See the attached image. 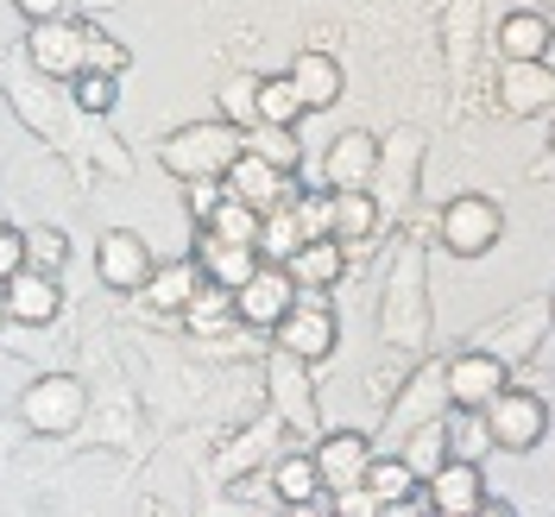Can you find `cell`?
<instances>
[{"label": "cell", "mask_w": 555, "mask_h": 517, "mask_svg": "<svg viewBox=\"0 0 555 517\" xmlns=\"http://www.w3.org/2000/svg\"><path fill=\"white\" fill-rule=\"evenodd\" d=\"M379 341L404 360H423L436 341V297H429V246L423 234H404L379 290Z\"/></svg>", "instance_id": "1"}, {"label": "cell", "mask_w": 555, "mask_h": 517, "mask_svg": "<svg viewBox=\"0 0 555 517\" xmlns=\"http://www.w3.org/2000/svg\"><path fill=\"white\" fill-rule=\"evenodd\" d=\"M550 315H555V290H550Z\"/></svg>", "instance_id": "50"}, {"label": "cell", "mask_w": 555, "mask_h": 517, "mask_svg": "<svg viewBox=\"0 0 555 517\" xmlns=\"http://www.w3.org/2000/svg\"><path fill=\"white\" fill-rule=\"evenodd\" d=\"M196 290H203V266H196V259H165V266H152L139 303L158 310V315H183V303H190Z\"/></svg>", "instance_id": "30"}, {"label": "cell", "mask_w": 555, "mask_h": 517, "mask_svg": "<svg viewBox=\"0 0 555 517\" xmlns=\"http://www.w3.org/2000/svg\"><path fill=\"white\" fill-rule=\"evenodd\" d=\"M266 404H272V416L284 423V436H297L304 449L322 436V411H315L310 360H297V353L272 347V353H266Z\"/></svg>", "instance_id": "6"}, {"label": "cell", "mask_w": 555, "mask_h": 517, "mask_svg": "<svg viewBox=\"0 0 555 517\" xmlns=\"http://www.w3.org/2000/svg\"><path fill=\"white\" fill-rule=\"evenodd\" d=\"M454 398H449V360H436V353H423L411 373H404V385H391V398H385V442L398 449L411 429H423V423H436V416H449Z\"/></svg>", "instance_id": "4"}, {"label": "cell", "mask_w": 555, "mask_h": 517, "mask_svg": "<svg viewBox=\"0 0 555 517\" xmlns=\"http://www.w3.org/2000/svg\"><path fill=\"white\" fill-rule=\"evenodd\" d=\"M486 33V0H449V76L467 89L474 82V51Z\"/></svg>", "instance_id": "31"}, {"label": "cell", "mask_w": 555, "mask_h": 517, "mask_svg": "<svg viewBox=\"0 0 555 517\" xmlns=\"http://www.w3.org/2000/svg\"><path fill=\"white\" fill-rule=\"evenodd\" d=\"M505 385H512V366H505L499 353H486V347H467V353H454V360H449L454 411H486Z\"/></svg>", "instance_id": "20"}, {"label": "cell", "mask_w": 555, "mask_h": 517, "mask_svg": "<svg viewBox=\"0 0 555 517\" xmlns=\"http://www.w3.org/2000/svg\"><path fill=\"white\" fill-rule=\"evenodd\" d=\"M7 322H13V315H7V284H0V328H7Z\"/></svg>", "instance_id": "47"}, {"label": "cell", "mask_w": 555, "mask_h": 517, "mask_svg": "<svg viewBox=\"0 0 555 517\" xmlns=\"http://www.w3.org/2000/svg\"><path fill=\"white\" fill-rule=\"evenodd\" d=\"M26 57H33L51 82H69L76 69L89 64V20H82V13L33 20V33H26Z\"/></svg>", "instance_id": "12"}, {"label": "cell", "mask_w": 555, "mask_h": 517, "mask_svg": "<svg viewBox=\"0 0 555 517\" xmlns=\"http://www.w3.org/2000/svg\"><path fill=\"white\" fill-rule=\"evenodd\" d=\"M0 82H7L13 114H20L51 152H57L64 165H76V171H89V145H82V120H89V114H76V102H57V95H51V76L26 57V44L0 57Z\"/></svg>", "instance_id": "2"}, {"label": "cell", "mask_w": 555, "mask_h": 517, "mask_svg": "<svg viewBox=\"0 0 555 517\" xmlns=\"http://www.w3.org/2000/svg\"><path fill=\"white\" fill-rule=\"evenodd\" d=\"M310 107H304V95H297V82L291 76H266L259 82V120H272V127H297Z\"/></svg>", "instance_id": "39"}, {"label": "cell", "mask_w": 555, "mask_h": 517, "mask_svg": "<svg viewBox=\"0 0 555 517\" xmlns=\"http://www.w3.org/2000/svg\"><path fill=\"white\" fill-rule=\"evenodd\" d=\"M537 7H550V13H555V0H537Z\"/></svg>", "instance_id": "49"}, {"label": "cell", "mask_w": 555, "mask_h": 517, "mask_svg": "<svg viewBox=\"0 0 555 517\" xmlns=\"http://www.w3.org/2000/svg\"><path fill=\"white\" fill-rule=\"evenodd\" d=\"M398 454H404V461H411L416 474L429 480V474H436V467L449 461V423L436 416V423H423V429H411V436L398 442Z\"/></svg>", "instance_id": "37"}, {"label": "cell", "mask_w": 555, "mask_h": 517, "mask_svg": "<svg viewBox=\"0 0 555 517\" xmlns=\"http://www.w3.org/2000/svg\"><path fill=\"white\" fill-rule=\"evenodd\" d=\"M127 64H133V51H127V44H120L114 33H102V26L89 20V64H82V69H114V76H120Z\"/></svg>", "instance_id": "42"}, {"label": "cell", "mask_w": 555, "mask_h": 517, "mask_svg": "<svg viewBox=\"0 0 555 517\" xmlns=\"http://www.w3.org/2000/svg\"><path fill=\"white\" fill-rule=\"evenodd\" d=\"M246 152V127H234V120H190V127H177L165 145H158V165L171 177H183V183H196V177H221L234 158Z\"/></svg>", "instance_id": "3"}, {"label": "cell", "mask_w": 555, "mask_h": 517, "mask_svg": "<svg viewBox=\"0 0 555 517\" xmlns=\"http://www.w3.org/2000/svg\"><path fill=\"white\" fill-rule=\"evenodd\" d=\"M190 259L203 266L208 284H228V290H241L246 277L266 266V253L253 241H221V234H208V228H196V246H190Z\"/></svg>", "instance_id": "23"}, {"label": "cell", "mask_w": 555, "mask_h": 517, "mask_svg": "<svg viewBox=\"0 0 555 517\" xmlns=\"http://www.w3.org/2000/svg\"><path fill=\"white\" fill-rule=\"evenodd\" d=\"M246 152L272 158L278 171H297V158H304V145H297V127H272V120L246 127Z\"/></svg>", "instance_id": "38"}, {"label": "cell", "mask_w": 555, "mask_h": 517, "mask_svg": "<svg viewBox=\"0 0 555 517\" xmlns=\"http://www.w3.org/2000/svg\"><path fill=\"white\" fill-rule=\"evenodd\" d=\"M284 272H291L297 290H335L347 277V246L335 241V234H310V241L284 259Z\"/></svg>", "instance_id": "27"}, {"label": "cell", "mask_w": 555, "mask_h": 517, "mask_svg": "<svg viewBox=\"0 0 555 517\" xmlns=\"http://www.w3.org/2000/svg\"><path fill=\"white\" fill-rule=\"evenodd\" d=\"M20 429H26L20 416H0V449H13V442H20Z\"/></svg>", "instance_id": "46"}, {"label": "cell", "mask_w": 555, "mask_h": 517, "mask_svg": "<svg viewBox=\"0 0 555 517\" xmlns=\"http://www.w3.org/2000/svg\"><path fill=\"white\" fill-rule=\"evenodd\" d=\"M436 241L454 259H486L492 246L505 241V208L492 203V196H480V190H461L436 215Z\"/></svg>", "instance_id": "8"}, {"label": "cell", "mask_w": 555, "mask_h": 517, "mask_svg": "<svg viewBox=\"0 0 555 517\" xmlns=\"http://www.w3.org/2000/svg\"><path fill=\"white\" fill-rule=\"evenodd\" d=\"M423 158H429V139L416 127H391L379 145V171H373V196L385 208V228H404L411 221L416 196H423Z\"/></svg>", "instance_id": "5"}, {"label": "cell", "mask_w": 555, "mask_h": 517, "mask_svg": "<svg viewBox=\"0 0 555 517\" xmlns=\"http://www.w3.org/2000/svg\"><path fill=\"white\" fill-rule=\"evenodd\" d=\"M278 449H284V423H278L272 404H266V416H259L253 429H241V442H228V449H221L215 474H221V480H246V474H253L259 461H272Z\"/></svg>", "instance_id": "29"}, {"label": "cell", "mask_w": 555, "mask_h": 517, "mask_svg": "<svg viewBox=\"0 0 555 517\" xmlns=\"http://www.w3.org/2000/svg\"><path fill=\"white\" fill-rule=\"evenodd\" d=\"M480 416H486L492 449H505V454H530L550 436V404H543V391H530V385H505Z\"/></svg>", "instance_id": "10"}, {"label": "cell", "mask_w": 555, "mask_h": 517, "mask_svg": "<svg viewBox=\"0 0 555 517\" xmlns=\"http://www.w3.org/2000/svg\"><path fill=\"white\" fill-rule=\"evenodd\" d=\"M379 145L385 139L373 133V127H347V133H335L328 152H322V183H328V190H373Z\"/></svg>", "instance_id": "17"}, {"label": "cell", "mask_w": 555, "mask_h": 517, "mask_svg": "<svg viewBox=\"0 0 555 517\" xmlns=\"http://www.w3.org/2000/svg\"><path fill=\"white\" fill-rule=\"evenodd\" d=\"M7 315H13V328H51L57 315H64V290H57V272H26L7 277Z\"/></svg>", "instance_id": "22"}, {"label": "cell", "mask_w": 555, "mask_h": 517, "mask_svg": "<svg viewBox=\"0 0 555 517\" xmlns=\"http://www.w3.org/2000/svg\"><path fill=\"white\" fill-rule=\"evenodd\" d=\"M177 322H183L190 335H234V322H241V315H234V290H228V284H208V277H203V290L183 303V315H177Z\"/></svg>", "instance_id": "32"}, {"label": "cell", "mask_w": 555, "mask_h": 517, "mask_svg": "<svg viewBox=\"0 0 555 517\" xmlns=\"http://www.w3.org/2000/svg\"><path fill=\"white\" fill-rule=\"evenodd\" d=\"M310 241L304 234V215H297V203H278V208H266V234H259V253L272 259V266H284L297 246Z\"/></svg>", "instance_id": "36"}, {"label": "cell", "mask_w": 555, "mask_h": 517, "mask_svg": "<svg viewBox=\"0 0 555 517\" xmlns=\"http://www.w3.org/2000/svg\"><path fill=\"white\" fill-rule=\"evenodd\" d=\"M315 467H322V486L328 492H347V486H366V467H373V436L366 429H322L310 442Z\"/></svg>", "instance_id": "16"}, {"label": "cell", "mask_w": 555, "mask_h": 517, "mask_svg": "<svg viewBox=\"0 0 555 517\" xmlns=\"http://www.w3.org/2000/svg\"><path fill=\"white\" fill-rule=\"evenodd\" d=\"M26 272V228H0V284Z\"/></svg>", "instance_id": "44"}, {"label": "cell", "mask_w": 555, "mask_h": 517, "mask_svg": "<svg viewBox=\"0 0 555 517\" xmlns=\"http://www.w3.org/2000/svg\"><path fill=\"white\" fill-rule=\"evenodd\" d=\"M26 20H64V13H76V0H13Z\"/></svg>", "instance_id": "45"}, {"label": "cell", "mask_w": 555, "mask_h": 517, "mask_svg": "<svg viewBox=\"0 0 555 517\" xmlns=\"http://www.w3.org/2000/svg\"><path fill=\"white\" fill-rule=\"evenodd\" d=\"M328 499V486H322V467H315V454L297 442V449H278L272 454V505H291V512H310Z\"/></svg>", "instance_id": "24"}, {"label": "cell", "mask_w": 555, "mask_h": 517, "mask_svg": "<svg viewBox=\"0 0 555 517\" xmlns=\"http://www.w3.org/2000/svg\"><path fill=\"white\" fill-rule=\"evenodd\" d=\"M196 228L221 234V241H253L259 246V234H266V208H253V203H241V196L221 190V203L208 208V221H196Z\"/></svg>", "instance_id": "33"}, {"label": "cell", "mask_w": 555, "mask_h": 517, "mask_svg": "<svg viewBox=\"0 0 555 517\" xmlns=\"http://www.w3.org/2000/svg\"><path fill=\"white\" fill-rule=\"evenodd\" d=\"M550 328H555L550 297H537V303H512L505 315H492L480 335H474V347L499 353L505 366H524V360H537V347H543V335H550Z\"/></svg>", "instance_id": "11"}, {"label": "cell", "mask_w": 555, "mask_h": 517, "mask_svg": "<svg viewBox=\"0 0 555 517\" xmlns=\"http://www.w3.org/2000/svg\"><path fill=\"white\" fill-rule=\"evenodd\" d=\"M366 486H373V499H379L385 512H429L423 505V474H416L404 454H373V467H366Z\"/></svg>", "instance_id": "28"}, {"label": "cell", "mask_w": 555, "mask_h": 517, "mask_svg": "<svg viewBox=\"0 0 555 517\" xmlns=\"http://www.w3.org/2000/svg\"><path fill=\"white\" fill-rule=\"evenodd\" d=\"M492 44L505 64H524V57H550L555 44V13L550 7H505L499 26H492Z\"/></svg>", "instance_id": "21"}, {"label": "cell", "mask_w": 555, "mask_h": 517, "mask_svg": "<svg viewBox=\"0 0 555 517\" xmlns=\"http://www.w3.org/2000/svg\"><path fill=\"white\" fill-rule=\"evenodd\" d=\"M550 158H555V127H550Z\"/></svg>", "instance_id": "48"}, {"label": "cell", "mask_w": 555, "mask_h": 517, "mask_svg": "<svg viewBox=\"0 0 555 517\" xmlns=\"http://www.w3.org/2000/svg\"><path fill=\"white\" fill-rule=\"evenodd\" d=\"M291 303H297V284H291V272L272 266V259H266V266L234 290V315H241V328H253V335H272Z\"/></svg>", "instance_id": "15"}, {"label": "cell", "mask_w": 555, "mask_h": 517, "mask_svg": "<svg viewBox=\"0 0 555 517\" xmlns=\"http://www.w3.org/2000/svg\"><path fill=\"white\" fill-rule=\"evenodd\" d=\"M259 82H266V76H253V69L221 76V89H215L221 120H234V127H259Z\"/></svg>", "instance_id": "34"}, {"label": "cell", "mask_w": 555, "mask_h": 517, "mask_svg": "<svg viewBox=\"0 0 555 517\" xmlns=\"http://www.w3.org/2000/svg\"><path fill=\"white\" fill-rule=\"evenodd\" d=\"M328 234L353 253V246H373L385 234V208L373 190H328Z\"/></svg>", "instance_id": "25"}, {"label": "cell", "mask_w": 555, "mask_h": 517, "mask_svg": "<svg viewBox=\"0 0 555 517\" xmlns=\"http://www.w3.org/2000/svg\"><path fill=\"white\" fill-rule=\"evenodd\" d=\"M486 474H480V461H467V454H449L429 480H423V505L429 512H442V517H480L486 512Z\"/></svg>", "instance_id": "14"}, {"label": "cell", "mask_w": 555, "mask_h": 517, "mask_svg": "<svg viewBox=\"0 0 555 517\" xmlns=\"http://www.w3.org/2000/svg\"><path fill=\"white\" fill-rule=\"evenodd\" d=\"M328 505L341 517H385V505L373 499V486H347V492H328Z\"/></svg>", "instance_id": "43"}, {"label": "cell", "mask_w": 555, "mask_h": 517, "mask_svg": "<svg viewBox=\"0 0 555 517\" xmlns=\"http://www.w3.org/2000/svg\"><path fill=\"white\" fill-rule=\"evenodd\" d=\"M272 347L297 353V360H328L341 347V315L328 303V290H297V303L284 310V322L272 328Z\"/></svg>", "instance_id": "9"}, {"label": "cell", "mask_w": 555, "mask_h": 517, "mask_svg": "<svg viewBox=\"0 0 555 517\" xmlns=\"http://www.w3.org/2000/svg\"><path fill=\"white\" fill-rule=\"evenodd\" d=\"M449 454H467V461H480L492 449V436H486V416L480 411H449Z\"/></svg>", "instance_id": "40"}, {"label": "cell", "mask_w": 555, "mask_h": 517, "mask_svg": "<svg viewBox=\"0 0 555 517\" xmlns=\"http://www.w3.org/2000/svg\"><path fill=\"white\" fill-rule=\"evenodd\" d=\"M89 404L95 398L76 373H38L20 398V423H26V436H76L89 423Z\"/></svg>", "instance_id": "7"}, {"label": "cell", "mask_w": 555, "mask_h": 517, "mask_svg": "<svg viewBox=\"0 0 555 517\" xmlns=\"http://www.w3.org/2000/svg\"><path fill=\"white\" fill-rule=\"evenodd\" d=\"M284 76L297 82V95H304V107H310V114H322V107H335L347 95V69H341V57H335V51H297Z\"/></svg>", "instance_id": "26"}, {"label": "cell", "mask_w": 555, "mask_h": 517, "mask_svg": "<svg viewBox=\"0 0 555 517\" xmlns=\"http://www.w3.org/2000/svg\"><path fill=\"white\" fill-rule=\"evenodd\" d=\"M492 102H499V114H512V120H537V114H550V107H555V69H550V57L505 64L499 76H492Z\"/></svg>", "instance_id": "13"}, {"label": "cell", "mask_w": 555, "mask_h": 517, "mask_svg": "<svg viewBox=\"0 0 555 517\" xmlns=\"http://www.w3.org/2000/svg\"><path fill=\"white\" fill-rule=\"evenodd\" d=\"M221 190L228 196H241L253 208H278V203H297V171H278L272 158H259V152H241L228 171H221Z\"/></svg>", "instance_id": "19"}, {"label": "cell", "mask_w": 555, "mask_h": 517, "mask_svg": "<svg viewBox=\"0 0 555 517\" xmlns=\"http://www.w3.org/2000/svg\"><path fill=\"white\" fill-rule=\"evenodd\" d=\"M89 7H107V0H89Z\"/></svg>", "instance_id": "51"}, {"label": "cell", "mask_w": 555, "mask_h": 517, "mask_svg": "<svg viewBox=\"0 0 555 517\" xmlns=\"http://www.w3.org/2000/svg\"><path fill=\"white\" fill-rule=\"evenodd\" d=\"M64 259H69L64 228H26V266H38V272H64Z\"/></svg>", "instance_id": "41"}, {"label": "cell", "mask_w": 555, "mask_h": 517, "mask_svg": "<svg viewBox=\"0 0 555 517\" xmlns=\"http://www.w3.org/2000/svg\"><path fill=\"white\" fill-rule=\"evenodd\" d=\"M69 102H76V114L102 120V114H114V102H120V76H114V69H76V76H69Z\"/></svg>", "instance_id": "35"}, {"label": "cell", "mask_w": 555, "mask_h": 517, "mask_svg": "<svg viewBox=\"0 0 555 517\" xmlns=\"http://www.w3.org/2000/svg\"><path fill=\"white\" fill-rule=\"evenodd\" d=\"M152 266L158 259H152V246L139 241L133 228H107L102 246H95V277H102L107 290H120V297H139Z\"/></svg>", "instance_id": "18"}]
</instances>
